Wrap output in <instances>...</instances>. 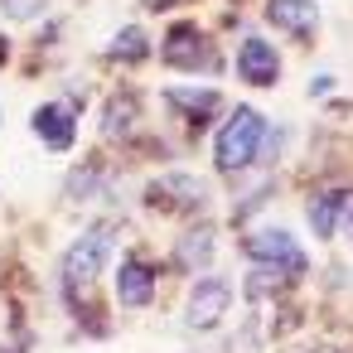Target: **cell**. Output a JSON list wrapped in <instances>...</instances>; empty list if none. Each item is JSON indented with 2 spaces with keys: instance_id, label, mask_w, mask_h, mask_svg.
Here are the masks:
<instances>
[{
  "instance_id": "8",
  "label": "cell",
  "mask_w": 353,
  "mask_h": 353,
  "mask_svg": "<svg viewBox=\"0 0 353 353\" xmlns=\"http://www.w3.org/2000/svg\"><path fill=\"white\" fill-rule=\"evenodd\" d=\"M150 199H170V208H203L208 203V179H199V174H184V170H170V174H160L155 184H150Z\"/></svg>"
},
{
  "instance_id": "15",
  "label": "cell",
  "mask_w": 353,
  "mask_h": 353,
  "mask_svg": "<svg viewBox=\"0 0 353 353\" xmlns=\"http://www.w3.org/2000/svg\"><path fill=\"white\" fill-rule=\"evenodd\" d=\"M131 121H136V97H131V92H117V97L107 102L102 131H107V136H126V131H131Z\"/></svg>"
},
{
  "instance_id": "5",
  "label": "cell",
  "mask_w": 353,
  "mask_h": 353,
  "mask_svg": "<svg viewBox=\"0 0 353 353\" xmlns=\"http://www.w3.org/2000/svg\"><path fill=\"white\" fill-rule=\"evenodd\" d=\"M165 63L170 68H189V73H208L213 68V39L194 25H174L165 34Z\"/></svg>"
},
{
  "instance_id": "10",
  "label": "cell",
  "mask_w": 353,
  "mask_h": 353,
  "mask_svg": "<svg viewBox=\"0 0 353 353\" xmlns=\"http://www.w3.org/2000/svg\"><path fill=\"white\" fill-rule=\"evenodd\" d=\"M213 252H218V228H213V223H194V228L179 237L174 261H179L184 271H203V266L213 261Z\"/></svg>"
},
{
  "instance_id": "1",
  "label": "cell",
  "mask_w": 353,
  "mask_h": 353,
  "mask_svg": "<svg viewBox=\"0 0 353 353\" xmlns=\"http://www.w3.org/2000/svg\"><path fill=\"white\" fill-rule=\"evenodd\" d=\"M266 126H271V121H266L256 107H232L228 121H223V131H218V141H213V165H218L223 174H237V170L256 165V160H261Z\"/></svg>"
},
{
  "instance_id": "19",
  "label": "cell",
  "mask_w": 353,
  "mask_h": 353,
  "mask_svg": "<svg viewBox=\"0 0 353 353\" xmlns=\"http://www.w3.org/2000/svg\"><path fill=\"white\" fill-rule=\"evenodd\" d=\"M145 6H174V0H145Z\"/></svg>"
},
{
  "instance_id": "16",
  "label": "cell",
  "mask_w": 353,
  "mask_h": 353,
  "mask_svg": "<svg viewBox=\"0 0 353 353\" xmlns=\"http://www.w3.org/2000/svg\"><path fill=\"white\" fill-rule=\"evenodd\" d=\"M0 10L15 15V20H30V15H39V10H44V0H0Z\"/></svg>"
},
{
  "instance_id": "3",
  "label": "cell",
  "mask_w": 353,
  "mask_h": 353,
  "mask_svg": "<svg viewBox=\"0 0 353 353\" xmlns=\"http://www.w3.org/2000/svg\"><path fill=\"white\" fill-rule=\"evenodd\" d=\"M242 252H247L256 266H271V271H281V276H305V266H310L305 247H300L285 228H256V232H247Z\"/></svg>"
},
{
  "instance_id": "6",
  "label": "cell",
  "mask_w": 353,
  "mask_h": 353,
  "mask_svg": "<svg viewBox=\"0 0 353 353\" xmlns=\"http://www.w3.org/2000/svg\"><path fill=\"white\" fill-rule=\"evenodd\" d=\"M237 73H242L252 88H276V83H281V54H276L261 34H247V39H242V54H237Z\"/></svg>"
},
{
  "instance_id": "17",
  "label": "cell",
  "mask_w": 353,
  "mask_h": 353,
  "mask_svg": "<svg viewBox=\"0 0 353 353\" xmlns=\"http://www.w3.org/2000/svg\"><path fill=\"white\" fill-rule=\"evenodd\" d=\"M88 189H97V170H92V165H83V170L68 179V194H73V199H83Z\"/></svg>"
},
{
  "instance_id": "13",
  "label": "cell",
  "mask_w": 353,
  "mask_h": 353,
  "mask_svg": "<svg viewBox=\"0 0 353 353\" xmlns=\"http://www.w3.org/2000/svg\"><path fill=\"white\" fill-rule=\"evenodd\" d=\"M165 102H170L174 112H184L194 126H199V121H208V117L223 107V97H218L213 88H170V92H165Z\"/></svg>"
},
{
  "instance_id": "11",
  "label": "cell",
  "mask_w": 353,
  "mask_h": 353,
  "mask_svg": "<svg viewBox=\"0 0 353 353\" xmlns=\"http://www.w3.org/2000/svg\"><path fill=\"white\" fill-rule=\"evenodd\" d=\"M343 203H348V189H324V194H314V199H310V232L329 242V237L339 232Z\"/></svg>"
},
{
  "instance_id": "18",
  "label": "cell",
  "mask_w": 353,
  "mask_h": 353,
  "mask_svg": "<svg viewBox=\"0 0 353 353\" xmlns=\"http://www.w3.org/2000/svg\"><path fill=\"white\" fill-rule=\"evenodd\" d=\"M343 223H348V237H353V194H348V203H343Z\"/></svg>"
},
{
  "instance_id": "9",
  "label": "cell",
  "mask_w": 353,
  "mask_h": 353,
  "mask_svg": "<svg viewBox=\"0 0 353 353\" xmlns=\"http://www.w3.org/2000/svg\"><path fill=\"white\" fill-rule=\"evenodd\" d=\"M117 300L126 305V310H145L150 300H155V271L145 266V261H121V271H117Z\"/></svg>"
},
{
  "instance_id": "2",
  "label": "cell",
  "mask_w": 353,
  "mask_h": 353,
  "mask_svg": "<svg viewBox=\"0 0 353 353\" xmlns=\"http://www.w3.org/2000/svg\"><path fill=\"white\" fill-rule=\"evenodd\" d=\"M112 237H117V228H112V223H102V228L83 232V237L63 252V285H68V295L97 281V271H102V266H107V256H112Z\"/></svg>"
},
{
  "instance_id": "12",
  "label": "cell",
  "mask_w": 353,
  "mask_h": 353,
  "mask_svg": "<svg viewBox=\"0 0 353 353\" xmlns=\"http://www.w3.org/2000/svg\"><path fill=\"white\" fill-rule=\"evenodd\" d=\"M266 15H271V25H276V30H285V34H310V30H314V20H319L314 0H271Z\"/></svg>"
},
{
  "instance_id": "7",
  "label": "cell",
  "mask_w": 353,
  "mask_h": 353,
  "mask_svg": "<svg viewBox=\"0 0 353 353\" xmlns=\"http://www.w3.org/2000/svg\"><path fill=\"white\" fill-rule=\"evenodd\" d=\"M34 136H39V145H49V150H73V141H78V117H73V107H68V102H44V107L34 112Z\"/></svg>"
},
{
  "instance_id": "14",
  "label": "cell",
  "mask_w": 353,
  "mask_h": 353,
  "mask_svg": "<svg viewBox=\"0 0 353 353\" xmlns=\"http://www.w3.org/2000/svg\"><path fill=\"white\" fill-rule=\"evenodd\" d=\"M145 49H150V39H145V30L141 25H126V30H117V39H112V59L117 63H141L145 59Z\"/></svg>"
},
{
  "instance_id": "4",
  "label": "cell",
  "mask_w": 353,
  "mask_h": 353,
  "mask_svg": "<svg viewBox=\"0 0 353 353\" xmlns=\"http://www.w3.org/2000/svg\"><path fill=\"white\" fill-rule=\"evenodd\" d=\"M232 305V285L223 276H199L194 290H189V305H184V324L189 329H213Z\"/></svg>"
}]
</instances>
